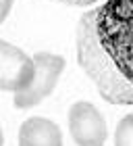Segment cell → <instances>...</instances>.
I'll return each mask as SVG.
<instances>
[{
	"label": "cell",
	"mask_w": 133,
	"mask_h": 146,
	"mask_svg": "<svg viewBox=\"0 0 133 146\" xmlns=\"http://www.w3.org/2000/svg\"><path fill=\"white\" fill-rule=\"evenodd\" d=\"M115 146H133V113L125 115L121 121L117 123Z\"/></svg>",
	"instance_id": "6"
},
{
	"label": "cell",
	"mask_w": 133,
	"mask_h": 146,
	"mask_svg": "<svg viewBox=\"0 0 133 146\" xmlns=\"http://www.w3.org/2000/svg\"><path fill=\"white\" fill-rule=\"evenodd\" d=\"M0 146H4V134H2V127H0Z\"/></svg>",
	"instance_id": "9"
},
{
	"label": "cell",
	"mask_w": 133,
	"mask_h": 146,
	"mask_svg": "<svg viewBox=\"0 0 133 146\" xmlns=\"http://www.w3.org/2000/svg\"><path fill=\"white\" fill-rule=\"evenodd\" d=\"M19 146H63V134L50 119L29 117L19 129Z\"/></svg>",
	"instance_id": "5"
},
{
	"label": "cell",
	"mask_w": 133,
	"mask_h": 146,
	"mask_svg": "<svg viewBox=\"0 0 133 146\" xmlns=\"http://www.w3.org/2000/svg\"><path fill=\"white\" fill-rule=\"evenodd\" d=\"M54 2L69 4V6H90V4H96V2H100V0H54Z\"/></svg>",
	"instance_id": "8"
},
{
	"label": "cell",
	"mask_w": 133,
	"mask_h": 146,
	"mask_svg": "<svg viewBox=\"0 0 133 146\" xmlns=\"http://www.w3.org/2000/svg\"><path fill=\"white\" fill-rule=\"evenodd\" d=\"M69 131L77 146H104L108 127L92 102H75L69 111Z\"/></svg>",
	"instance_id": "3"
},
{
	"label": "cell",
	"mask_w": 133,
	"mask_h": 146,
	"mask_svg": "<svg viewBox=\"0 0 133 146\" xmlns=\"http://www.w3.org/2000/svg\"><path fill=\"white\" fill-rule=\"evenodd\" d=\"M77 63L110 104H133V0H104L77 23Z\"/></svg>",
	"instance_id": "1"
},
{
	"label": "cell",
	"mask_w": 133,
	"mask_h": 146,
	"mask_svg": "<svg viewBox=\"0 0 133 146\" xmlns=\"http://www.w3.org/2000/svg\"><path fill=\"white\" fill-rule=\"evenodd\" d=\"M33 77V58L19 46L0 40V90L21 92Z\"/></svg>",
	"instance_id": "4"
},
{
	"label": "cell",
	"mask_w": 133,
	"mask_h": 146,
	"mask_svg": "<svg viewBox=\"0 0 133 146\" xmlns=\"http://www.w3.org/2000/svg\"><path fill=\"white\" fill-rule=\"evenodd\" d=\"M13 2H15V0H0V23L9 17V13L13 9Z\"/></svg>",
	"instance_id": "7"
},
{
	"label": "cell",
	"mask_w": 133,
	"mask_h": 146,
	"mask_svg": "<svg viewBox=\"0 0 133 146\" xmlns=\"http://www.w3.org/2000/svg\"><path fill=\"white\" fill-rule=\"evenodd\" d=\"M33 77L29 86L15 94L17 109H31L40 104L44 98H48L54 92L61 73L65 71V58L52 52H38L33 54Z\"/></svg>",
	"instance_id": "2"
}]
</instances>
